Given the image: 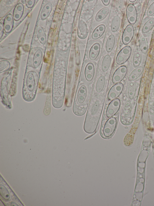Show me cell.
<instances>
[{
    "instance_id": "obj_1",
    "label": "cell",
    "mask_w": 154,
    "mask_h": 206,
    "mask_svg": "<svg viewBox=\"0 0 154 206\" xmlns=\"http://www.w3.org/2000/svg\"><path fill=\"white\" fill-rule=\"evenodd\" d=\"M91 92V90L85 84H82L79 87L75 94L73 107V111L75 115L81 116L85 113Z\"/></svg>"
},
{
    "instance_id": "obj_2",
    "label": "cell",
    "mask_w": 154,
    "mask_h": 206,
    "mask_svg": "<svg viewBox=\"0 0 154 206\" xmlns=\"http://www.w3.org/2000/svg\"><path fill=\"white\" fill-rule=\"evenodd\" d=\"M118 120V116L116 115L101 123L100 134L102 138L108 139L113 136L117 127Z\"/></svg>"
},
{
    "instance_id": "obj_3",
    "label": "cell",
    "mask_w": 154,
    "mask_h": 206,
    "mask_svg": "<svg viewBox=\"0 0 154 206\" xmlns=\"http://www.w3.org/2000/svg\"><path fill=\"white\" fill-rule=\"evenodd\" d=\"M120 105L121 101L118 98L110 101L107 104L103 112L101 123L103 122L108 118L117 115Z\"/></svg>"
},
{
    "instance_id": "obj_4",
    "label": "cell",
    "mask_w": 154,
    "mask_h": 206,
    "mask_svg": "<svg viewBox=\"0 0 154 206\" xmlns=\"http://www.w3.org/2000/svg\"><path fill=\"white\" fill-rule=\"evenodd\" d=\"M131 52V49L129 46L123 47L118 53L116 59V63L121 65L125 63L129 58Z\"/></svg>"
},
{
    "instance_id": "obj_5",
    "label": "cell",
    "mask_w": 154,
    "mask_h": 206,
    "mask_svg": "<svg viewBox=\"0 0 154 206\" xmlns=\"http://www.w3.org/2000/svg\"><path fill=\"white\" fill-rule=\"evenodd\" d=\"M123 87V85L121 82L116 84L112 86L107 93V100L111 101L117 98L121 94Z\"/></svg>"
},
{
    "instance_id": "obj_6",
    "label": "cell",
    "mask_w": 154,
    "mask_h": 206,
    "mask_svg": "<svg viewBox=\"0 0 154 206\" xmlns=\"http://www.w3.org/2000/svg\"><path fill=\"white\" fill-rule=\"evenodd\" d=\"M95 73V66L91 62L88 63L85 67L83 72L84 78L86 82H91L94 78Z\"/></svg>"
},
{
    "instance_id": "obj_7",
    "label": "cell",
    "mask_w": 154,
    "mask_h": 206,
    "mask_svg": "<svg viewBox=\"0 0 154 206\" xmlns=\"http://www.w3.org/2000/svg\"><path fill=\"white\" fill-rule=\"evenodd\" d=\"M127 72V67L125 66H122L118 68L113 73L112 79L113 84L120 82L125 77Z\"/></svg>"
},
{
    "instance_id": "obj_8",
    "label": "cell",
    "mask_w": 154,
    "mask_h": 206,
    "mask_svg": "<svg viewBox=\"0 0 154 206\" xmlns=\"http://www.w3.org/2000/svg\"><path fill=\"white\" fill-rule=\"evenodd\" d=\"M134 34V27L132 25H128L125 29L122 36V41L125 45L129 43L133 38Z\"/></svg>"
},
{
    "instance_id": "obj_9",
    "label": "cell",
    "mask_w": 154,
    "mask_h": 206,
    "mask_svg": "<svg viewBox=\"0 0 154 206\" xmlns=\"http://www.w3.org/2000/svg\"><path fill=\"white\" fill-rule=\"evenodd\" d=\"M126 13L128 22L132 24H134L137 18V12L135 6L132 4H129L126 8Z\"/></svg>"
},
{
    "instance_id": "obj_10",
    "label": "cell",
    "mask_w": 154,
    "mask_h": 206,
    "mask_svg": "<svg viewBox=\"0 0 154 206\" xmlns=\"http://www.w3.org/2000/svg\"><path fill=\"white\" fill-rule=\"evenodd\" d=\"M100 47L98 42H96L91 46L88 53V58L91 60L94 61L97 58L100 53Z\"/></svg>"
},
{
    "instance_id": "obj_11",
    "label": "cell",
    "mask_w": 154,
    "mask_h": 206,
    "mask_svg": "<svg viewBox=\"0 0 154 206\" xmlns=\"http://www.w3.org/2000/svg\"><path fill=\"white\" fill-rule=\"evenodd\" d=\"M88 29L86 24L82 21H79L77 29V35L80 39H84L87 36Z\"/></svg>"
},
{
    "instance_id": "obj_12",
    "label": "cell",
    "mask_w": 154,
    "mask_h": 206,
    "mask_svg": "<svg viewBox=\"0 0 154 206\" xmlns=\"http://www.w3.org/2000/svg\"><path fill=\"white\" fill-rule=\"evenodd\" d=\"M106 83V78L104 76H100L96 81L95 89L97 93H100L104 89Z\"/></svg>"
},
{
    "instance_id": "obj_13",
    "label": "cell",
    "mask_w": 154,
    "mask_h": 206,
    "mask_svg": "<svg viewBox=\"0 0 154 206\" xmlns=\"http://www.w3.org/2000/svg\"><path fill=\"white\" fill-rule=\"evenodd\" d=\"M106 27L103 24L99 25L94 30L91 35L92 38L94 40L100 38L104 34Z\"/></svg>"
},
{
    "instance_id": "obj_14",
    "label": "cell",
    "mask_w": 154,
    "mask_h": 206,
    "mask_svg": "<svg viewBox=\"0 0 154 206\" xmlns=\"http://www.w3.org/2000/svg\"><path fill=\"white\" fill-rule=\"evenodd\" d=\"M139 46L141 51L146 54L148 50V45L147 39L145 36L142 35L139 40Z\"/></svg>"
},
{
    "instance_id": "obj_15",
    "label": "cell",
    "mask_w": 154,
    "mask_h": 206,
    "mask_svg": "<svg viewBox=\"0 0 154 206\" xmlns=\"http://www.w3.org/2000/svg\"><path fill=\"white\" fill-rule=\"evenodd\" d=\"M111 58L109 54H107L104 57L101 64V69L103 72H106L108 70L111 65Z\"/></svg>"
},
{
    "instance_id": "obj_16",
    "label": "cell",
    "mask_w": 154,
    "mask_h": 206,
    "mask_svg": "<svg viewBox=\"0 0 154 206\" xmlns=\"http://www.w3.org/2000/svg\"><path fill=\"white\" fill-rule=\"evenodd\" d=\"M143 70V67L140 66L136 68L131 73L128 77V80L130 81H133L139 77L142 74Z\"/></svg>"
},
{
    "instance_id": "obj_17",
    "label": "cell",
    "mask_w": 154,
    "mask_h": 206,
    "mask_svg": "<svg viewBox=\"0 0 154 206\" xmlns=\"http://www.w3.org/2000/svg\"><path fill=\"white\" fill-rule=\"evenodd\" d=\"M115 38L113 34H111L108 38L105 44V49L108 53L110 52L113 50L115 44Z\"/></svg>"
},
{
    "instance_id": "obj_18",
    "label": "cell",
    "mask_w": 154,
    "mask_h": 206,
    "mask_svg": "<svg viewBox=\"0 0 154 206\" xmlns=\"http://www.w3.org/2000/svg\"><path fill=\"white\" fill-rule=\"evenodd\" d=\"M128 98L131 100L134 98L136 92V86L135 82L130 81L128 87Z\"/></svg>"
},
{
    "instance_id": "obj_19",
    "label": "cell",
    "mask_w": 154,
    "mask_h": 206,
    "mask_svg": "<svg viewBox=\"0 0 154 206\" xmlns=\"http://www.w3.org/2000/svg\"><path fill=\"white\" fill-rule=\"evenodd\" d=\"M109 11V9L107 7H104L99 10L96 14L95 20L99 21L104 19L107 16Z\"/></svg>"
},
{
    "instance_id": "obj_20",
    "label": "cell",
    "mask_w": 154,
    "mask_h": 206,
    "mask_svg": "<svg viewBox=\"0 0 154 206\" xmlns=\"http://www.w3.org/2000/svg\"><path fill=\"white\" fill-rule=\"evenodd\" d=\"M142 55L141 53L139 50L136 51L134 54L133 59V64L135 68L139 66L141 62Z\"/></svg>"
},
{
    "instance_id": "obj_21",
    "label": "cell",
    "mask_w": 154,
    "mask_h": 206,
    "mask_svg": "<svg viewBox=\"0 0 154 206\" xmlns=\"http://www.w3.org/2000/svg\"><path fill=\"white\" fill-rule=\"evenodd\" d=\"M154 26V18H152L148 20L143 26L142 31L144 33L149 31Z\"/></svg>"
},
{
    "instance_id": "obj_22",
    "label": "cell",
    "mask_w": 154,
    "mask_h": 206,
    "mask_svg": "<svg viewBox=\"0 0 154 206\" xmlns=\"http://www.w3.org/2000/svg\"><path fill=\"white\" fill-rule=\"evenodd\" d=\"M120 24V19L118 15L115 16L112 19L111 24V30L113 32H116L119 29Z\"/></svg>"
},
{
    "instance_id": "obj_23",
    "label": "cell",
    "mask_w": 154,
    "mask_h": 206,
    "mask_svg": "<svg viewBox=\"0 0 154 206\" xmlns=\"http://www.w3.org/2000/svg\"><path fill=\"white\" fill-rule=\"evenodd\" d=\"M154 14V2L149 7L146 14L148 17H150Z\"/></svg>"
},
{
    "instance_id": "obj_24",
    "label": "cell",
    "mask_w": 154,
    "mask_h": 206,
    "mask_svg": "<svg viewBox=\"0 0 154 206\" xmlns=\"http://www.w3.org/2000/svg\"><path fill=\"white\" fill-rule=\"evenodd\" d=\"M102 2L103 4L105 5H108L109 3L110 0H102Z\"/></svg>"
},
{
    "instance_id": "obj_25",
    "label": "cell",
    "mask_w": 154,
    "mask_h": 206,
    "mask_svg": "<svg viewBox=\"0 0 154 206\" xmlns=\"http://www.w3.org/2000/svg\"><path fill=\"white\" fill-rule=\"evenodd\" d=\"M129 1H130L131 2H135V1H136V0H130Z\"/></svg>"
}]
</instances>
